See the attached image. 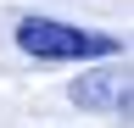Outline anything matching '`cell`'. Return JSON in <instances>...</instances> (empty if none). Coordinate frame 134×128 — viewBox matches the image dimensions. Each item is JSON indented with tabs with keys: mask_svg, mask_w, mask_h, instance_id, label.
<instances>
[{
	"mask_svg": "<svg viewBox=\"0 0 134 128\" xmlns=\"http://www.w3.org/2000/svg\"><path fill=\"white\" fill-rule=\"evenodd\" d=\"M17 50L34 61H106L123 50V39L78 28V22H56V17H23L17 22Z\"/></svg>",
	"mask_w": 134,
	"mask_h": 128,
	"instance_id": "1",
	"label": "cell"
},
{
	"mask_svg": "<svg viewBox=\"0 0 134 128\" xmlns=\"http://www.w3.org/2000/svg\"><path fill=\"white\" fill-rule=\"evenodd\" d=\"M67 100L78 111H95V117H129V67H100V72H78L67 84Z\"/></svg>",
	"mask_w": 134,
	"mask_h": 128,
	"instance_id": "2",
	"label": "cell"
}]
</instances>
